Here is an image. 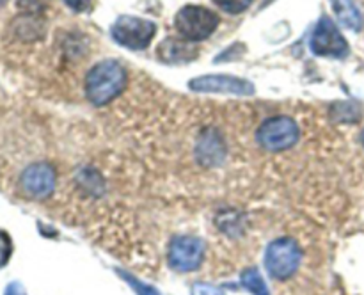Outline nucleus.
Instances as JSON below:
<instances>
[{"instance_id":"obj_18","label":"nucleus","mask_w":364,"mask_h":295,"mask_svg":"<svg viewBox=\"0 0 364 295\" xmlns=\"http://www.w3.org/2000/svg\"><path fill=\"white\" fill-rule=\"evenodd\" d=\"M70 9H73L75 13H85V11L91 9L92 0H63Z\"/></svg>"},{"instance_id":"obj_15","label":"nucleus","mask_w":364,"mask_h":295,"mask_svg":"<svg viewBox=\"0 0 364 295\" xmlns=\"http://www.w3.org/2000/svg\"><path fill=\"white\" fill-rule=\"evenodd\" d=\"M119 276L123 277L124 281H128V284L134 288L135 294H137V295H159V291H156L155 288L149 286V284L141 283V281H139L137 277L132 276V274H127V272H123V270H119Z\"/></svg>"},{"instance_id":"obj_1","label":"nucleus","mask_w":364,"mask_h":295,"mask_svg":"<svg viewBox=\"0 0 364 295\" xmlns=\"http://www.w3.org/2000/svg\"><path fill=\"white\" fill-rule=\"evenodd\" d=\"M127 87V71L117 60L107 59L95 64L85 78V95L95 105H107Z\"/></svg>"},{"instance_id":"obj_20","label":"nucleus","mask_w":364,"mask_h":295,"mask_svg":"<svg viewBox=\"0 0 364 295\" xmlns=\"http://www.w3.org/2000/svg\"><path fill=\"white\" fill-rule=\"evenodd\" d=\"M361 142H363V146H364V130H363V134H361Z\"/></svg>"},{"instance_id":"obj_11","label":"nucleus","mask_w":364,"mask_h":295,"mask_svg":"<svg viewBox=\"0 0 364 295\" xmlns=\"http://www.w3.org/2000/svg\"><path fill=\"white\" fill-rule=\"evenodd\" d=\"M11 28H13L16 38L21 39V41H34V39L43 36V23L38 18L32 16V14L18 16L16 20L11 23Z\"/></svg>"},{"instance_id":"obj_6","label":"nucleus","mask_w":364,"mask_h":295,"mask_svg":"<svg viewBox=\"0 0 364 295\" xmlns=\"http://www.w3.org/2000/svg\"><path fill=\"white\" fill-rule=\"evenodd\" d=\"M309 48L315 55L322 57H345L348 53L347 41L329 16L320 18L311 36Z\"/></svg>"},{"instance_id":"obj_13","label":"nucleus","mask_w":364,"mask_h":295,"mask_svg":"<svg viewBox=\"0 0 364 295\" xmlns=\"http://www.w3.org/2000/svg\"><path fill=\"white\" fill-rule=\"evenodd\" d=\"M242 286L247 288L252 295H270L262 274L256 269H247L242 272Z\"/></svg>"},{"instance_id":"obj_4","label":"nucleus","mask_w":364,"mask_h":295,"mask_svg":"<svg viewBox=\"0 0 364 295\" xmlns=\"http://www.w3.org/2000/svg\"><path fill=\"white\" fill-rule=\"evenodd\" d=\"M114 41L130 50H144L156 34L153 21L137 16H121L110 28Z\"/></svg>"},{"instance_id":"obj_5","label":"nucleus","mask_w":364,"mask_h":295,"mask_svg":"<svg viewBox=\"0 0 364 295\" xmlns=\"http://www.w3.org/2000/svg\"><path fill=\"white\" fill-rule=\"evenodd\" d=\"M299 141V127L291 117L276 116L267 119L258 130V142L269 151H283Z\"/></svg>"},{"instance_id":"obj_14","label":"nucleus","mask_w":364,"mask_h":295,"mask_svg":"<svg viewBox=\"0 0 364 295\" xmlns=\"http://www.w3.org/2000/svg\"><path fill=\"white\" fill-rule=\"evenodd\" d=\"M223 11L230 14H240L252 4V0H213Z\"/></svg>"},{"instance_id":"obj_2","label":"nucleus","mask_w":364,"mask_h":295,"mask_svg":"<svg viewBox=\"0 0 364 295\" xmlns=\"http://www.w3.org/2000/svg\"><path fill=\"white\" fill-rule=\"evenodd\" d=\"M302 252L291 238H277L269 244L265 252V267L274 279H288L297 272Z\"/></svg>"},{"instance_id":"obj_17","label":"nucleus","mask_w":364,"mask_h":295,"mask_svg":"<svg viewBox=\"0 0 364 295\" xmlns=\"http://www.w3.org/2000/svg\"><path fill=\"white\" fill-rule=\"evenodd\" d=\"M9 254H11L9 237H7L6 233H2V231H0V267L6 265L7 259H9Z\"/></svg>"},{"instance_id":"obj_7","label":"nucleus","mask_w":364,"mask_h":295,"mask_svg":"<svg viewBox=\"0 0 364 295\" xmlns=\"http://www.w3.org/2000/svg\"><path fill=\"white\" fill-rule=\"evenodd\" d=\"M205 258V244L194 237H178L169 245V263L180 272H192Z\"/></svg>"},{"instance_id":"obj_16","label":"nucleus","mask_w":364,"mask_h":295,"mask_svg":"<svg viewBox=\"0 0 364 295\" xmlns=\"http://www.w3.org/2000/svg\"><path fill=\"white\" fill-rule=\"evenodd\" d=\"M192 295H224V291L220 288L213 286V284L196 283L192 286Z\"/></svg>"},{"instance_id":"obj_12","label":"nucleus","mask_w":364,"mask_h":295,"mask_svg":"<svg viewBox=\"0 0 364 295\" xmlns=\"http://www.w3.org/2000/svg\"><path fill=\"white\" fill-rule=\"evenodd\" d=\"M162 59L169 60V63H174V60H185V53H191L194 55V50L188 45H183V43H178L176 39H166V41L160 45L159 48Z\"/></svg>"},{"instance_id":"obj_10","label":"nucleus","mask_w":364,"mask_h":295,"mask_svg":"<svg viewBox=\"0 0 364 295\" xmlns=\"http://www.w3.org/2000/svg\"><path fill=\"white\" fill-rule=\"evenodd\" d=\"M333 7L341 25L352 31H361L363 14L355 0H333Z\"/></svg>"},{"instance_id":"obj_21","label":"nucleus","mask_w":364,"mask_h":295,"mask_svg":"<svg viewBox=\"0 0 364 295\" xmlns=\"http://www.w3.org/2000/svg\"><path fill=\"white\" fill-rule=\"evenodd\" d=\"M4 2H6V0H0V6H4Z\"/></svg>"},{"instance_id":"obj_9","label":"nucleus","mask_w":364,"mask_h":295,"mask_svg":"<svg viewBox=\"0 0 364 295\" xmlns=\"http://www.w3.org/2000/svg\"><path fill=\"white\" fill-rule=\"evenodd\" d=\"M20 183L25 194L31 198H48L55 188V173L48 163H32L21 173Z\"/></svg>"},{"instance_id":"obj_3","label":"nucleus","mask_w":364,"mask_h":295,"mask_svg":"<svg viewBox=\"0 0 364 295\" xmlns=\"http://www.w3.org/2000/svg\"><path fill=\"white\" fill-rule=\"evenodd\" d=\"M219 27V16L203 6H185L176 14V28L188 41H203Z\"/></svg>"},{"instance_id":"obj_19","label":"nucleus","mask_w":364,"mask_h":295,"mask_svg":"<svg viewBox=\"0 0 364 295\" xmlns=\"http://www.w3.org/2000/svg\"><path fill=\"white\" fill-rule=\"evenodd\" d=\"M4 295H23V291H21V288L18 286L16 283H13V284H9V286H7L6 294H4Z\"/></svg>"},{"instance_id":"obj_8","label":"nucleus","mask_w":364,"mask_h":295,"mask_svg":"<svg viewBox=\"0 0 364 295\" xmlns=\"http://www.w3.org/2000/svg\"><path fill=\"white\" fill-rule=\"evenodd\" d=\"M191 89L198 92H220V95L251 96L255 95V85L244 78L231 75H205L192 78Z\"/></svg>"}]
</instances>
